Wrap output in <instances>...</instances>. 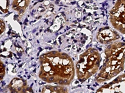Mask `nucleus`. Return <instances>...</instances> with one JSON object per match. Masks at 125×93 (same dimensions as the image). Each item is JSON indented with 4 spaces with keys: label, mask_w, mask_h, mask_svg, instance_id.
<instances>
[{
    "label": "nucleus",
    "mask_w": 125,
    "mask_h": 93,
    "mask_svg": "<svg viewBox=\"0 0 125 93\" xmlns=\"http://www.w3.org/2000/svg\"><path fill=\"white\" fill-rule=\"evenodd\" d=\"M32 0H12L11 7L18 14H24Z\"/></svg>",
    "instance_id": "obj_8"
},
{
    "label": "nucleus",
    "mask_w": 125,
    "mask_h": 93,
    "mask_svg": "<svg viewBox=\"0 0 125 93\" xmlns=\"http://www.w3.org/2000/svg\"><path fill=\"white\" fill-rule=\"evenodd\" d=\"M104 60L96 77V81L104 83L116 77L125 69V42L115 41L108 44L104 51Z\"/></svg>",
    "instance_id": "obj_2"
},
{
    "label": "nucleus",
    "mask_w": 125,
    "mask_h": 93,
    "mask_svg": "<svg viewBox=\"0 0 125 93\" xmlns=\"http://www.w3.org/2000/svg\"><path fill=\"white\" fill-rule=\"evenodd\" d=\"M101 62V54L95 48H89L82 52L75 65L76 74L78 81L83 83L96 74Z\"/></svg>",
    "instance_id": "obj_3"
},
{
    "label": "nucleus",
    "mask_w": 125,
    "mask_h": 93,
    "mask_svg": "<svg viewBox=\"0 0 125 93\" xmlns=\"http://www.w3.org/2000/svg\"><path fill=\"white\" fill-rule=\"evenodd\" d=\"M9 90L13 93H33V89L28 84L27 81L23 78H14L8 86Z\"/></svg>",
    "instance_id": "obj_7"
},
{
    "label": "nucleus",
    "mask_w": 125,
    "mask_h": 93,
    "mask_svg": "<svg viewBox=\"0 0 125 93\" xmlns=\"http://www.w3.org/2000/svg\"><path fill=\"white\" fill-rule=\"evenodd\" d=\"M38 77L48 84L70 86L75 77V65L72 58L65 52L51 51L39 58Z\"/></svg>",
    "instance_id": "obj_1"
},
{
    "label": "nucleus",
    "mask_w": 125,
    "mask_h": 93,
    "mask_svg": "<svg viewBox=\"0 0 125 93\" xmlns=\"http://www.w3.org/2000/svg\"><path fill=\"white\" fill-rule=\"evenodd\" d=\"M6 73V69H5V66L3 61L0 59V82L4 78Z\"/></svg>",
    "instance_id": "obj_11"
},
{
    "label": "nucleus",
    "mask_w": 125,
    "mask_h": 93,
    "mask_svg": "<svg viewBox=\"0 0 125 93\" xmlns=\"http://www.w3.org/2000/svg\"><path fill=\"white\" fill-rule=\"evenodd\" d=\"M96 93H125V74L118 75L111 82L101 86L97 89Z\"/></svg>",
    "instance_id": "obj_5"
},
{
    "label": "nucleus",
    "mask_w": 125,
    "mask_h": 93,
    "mask_svg": "<svg viewBox=\"0 0 125 93\" xmlns=\"http://www.w3.org/2000/svg\"><path fill=\"white\" fill-rule=\"evenodd\" d=\"M41 92L44 93H68V88L66 86L60 84H46L41 88Z\"/></svg>",
    "instance_id": "obj_9"
},
{
    "label": "nucleus",
    "mask_w": 125,
    "mask_h": 93,
    "mask_svg": "<svg viewBox=\"0 0 125 93\" xmlns=\"http://www.w3.org/2000/svg\"><path fill=\"white\" fill-rule=\"evenodd\" d=\"M109 21L113 28L125 34V0H116L109 13Z\"/></svg>",
    "instance_id": "obj_4"
},
{
    "label": "nucleus",
    "mask_w": 125,
    "mask_h": 93,
    "mask_svg": "<svg viewBox=\"0 0 125 93\" xmlns=\"http://www.w3.org/2000/svg\"><path fill=\"white\" fill-rule=\"evenodd\" d=\"M10 6V0H0V11L3 13L9 11Z\"/></svg>",
    "instance_id": "obj_10"
},
{
    "label": "nucleus",
    "mask_w": 125,
    "mask_h": 93,
    "mask_svg": "<svg viewBox=\"0 0 125 93\" xmlns=\"http://www.w3.org/2000/svg\"><path fill=\"white\" fill-rule=\"evenodd\" d=\"M96 40L101 44H109L118 41L120 35L115 29L110 27H103L98 30L96 34Z\"/></svg>",
    "instance_id": "obj_6"
},
{
    "label": "nucleus",
    "mask_w": 125,
    "mask_h": 93,
    "mask_svg": "<svg viewBox=\"0 0 125 93\" xmlns=\"http://www.w3.org/2000/svg\"><path fill=\"white\" fill-rule=\"evenodd\" d=\"M6 30V26L5 23L2 20L0 19V35H1Z\"/></svg>",
    "instance_id": "obj_12"
}]
</instances>
